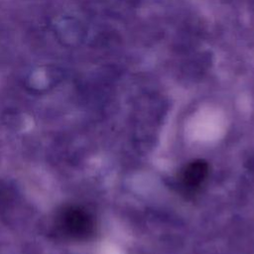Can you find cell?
I'll return each instance as SVG.
<instances>
[{
	"label": "cell",
	"mask_w": 254,
	"mask_h": 254,
	"mask_svg": "<svg viewBox=\"0 0 254 254\" xmlns=\"http://www.w3.org/2000/svg\"><path fill=\"white\" fill-rule=\"evenodd\" d=\"M208 175V165L203 160H194L189 163L180 174L181 185L189 191L197 190Z\"/></svg>",
	"instance_id": "6da1fadb"
},
{
	"label": "cell",
	"mask_w": 254,
	"mask_h": 254,
	"mask_svg": "<svg viewBox=\"0 0 254 254\" xmlns=\"http://www.w3.org/2000/svg\"><path fill=\"white\" fill-rule=\"evenodd\" d=\"M67 229L74 234H87L91 229V220L86 213L73 210L66 216Z\"/></svg>",
	"instance_id": "7a4b0ae2"
}]
</instances>
